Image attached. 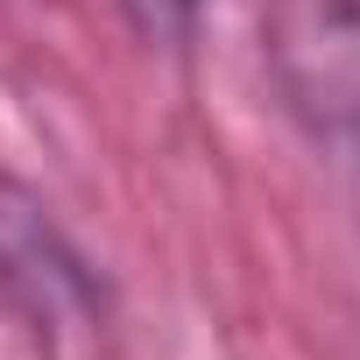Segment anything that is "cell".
<instances>
[{
  "instance_id": "1",
  "label": "cell",
  "mask_w": 360,
  "mask_h": 360,
  "mask_svg": "<svg viewBox=\"0 0 360 360\" xmlns=\"http://www.w3.org/2000/svg\"><path fill=\"white\" fill-rule=\"evenodd\" d=\"M262 50L304 134L360 169V0H269Z\"/></svg>"
},
{
  "instance_id": "2",
  "label": "cell",
  "mask_w": 360,
  "mask_h": 360,
  "mask_svg": "<svg viewBox=\"0 0 360 360\" xmlns=\"http://www.w3.org/2000/svg\"><path fill=\"white\" fill-rule=\"evenodd\" d=\"M0 290L36 318V332L99 318V283H92V269H85L78 248L57 233L50 205H43L36 191L8 184V176H0Z\"/></svg>"
},
{
  "instance_id": "3",
  "label": "cell",
  "mask_w": 360,
  "mask_h": 360,
  "mask_svg": "<svg viewBox=\"0 0 360 360\" xmlns=\"http://www.w3.org/2000/svg\"><path fill=\"white\" fill-rule=\"evenodd\" d=\"M120 8L134 15V29L148 43H184L191 36V15H198V0H120Z\"/></svg>"
}]
</instances>
